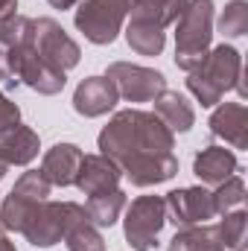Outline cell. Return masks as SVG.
I'll return each instance as SVG.
<instances>
[{"instance_id":"6","label":"cell","mask_w":248,"mask_h":251,"mask_svg":"<svg viewBox=\"0 0 248 251\" xmlns=\"http://www.w3.org/2000/svg\"><path fill=\"white\" fill-rule=\"evenodd\" d=\"M131 0H82L73 21L91 44H111L125 24Z\"/></svg>"},{"instance_id":"28","label":"cell","mask_w":248,"mask_h":251,"mask_svg":"<svg viewBox=\"0 0 248 251\" xmlns=\"http://www.w3.org/2000/svg\"><path fill=\"white\" fill-rule=\"evenodd\" d=\"M15 9H18V0H0V24L9 21L15 15Z\"/></svg>"},{"instance_id":"1","label":"cell","mask_w":248,"mask_h":251,"mask_svg":"<svg viewBox=\"0 0 248 251\" xmlns=\"http://www.w3.org/2000/svg\"><path fill=\"white\" fill-rule=\"evenodd\" d=\"M99 149L128 176L134 187L164 184L178 173V158L173 152L175 137L152 111H117L99 131Z\"/></svg>"},{"instance_id":"12","label":"cell","mask_w":248,"mask_h":251,"mask_svg":"<svg viewBox=\"0 0 248 251\" xmlns=\"http://www.w3.org/2000/svg\"><path fill=\"white\" fill-rule=\"evenodd\" d=\"M120 102V94L108 76H88L73 91V108L82 117H102Z\"/></svg>"},{"instance_id":"33","label":"cell","mask_w":248,"mask_h":251,"mask_svg":"<svg viewBox=\"0 0 248 251\" xmlns=\"http://www.w3.org/2000/svg\"><path fill=\"white\" fill-rule=\"evenodd\" d=\"M0 231H3V225H0Z\"/></svg>"},{"instance_id":"2","label":"cell","mask_w":248,"mask_h":251,"mask_svg":"<svg viewBox=\"0 0 248 251\" xmlns=\"http://www.w3.org/2000/svg\"><path fill=\"white\" fill-rule=\"evenodd\" d=\"M0 47L6 53L9 73L15 85H26L44 97L59 94L67 85V73L53 67L32 44V18L12 15L0 24Z\"/></svg>"},{"instance_id":"30","label":"cell","mask_w":248,"mask_h":251,"mask_svg":"<svg viewBox=\"0 0 248 251\" xmlns=\"http://www.w3.org/2000/svg\"><path fill=\"white\" fill-rule=\"evenodd\" d=\"M0 251H18V249H15V243L9 237H0Z\"/></svg>"},{"instance_id":"25","label":"cell","mask_w":248,"mask_h":251,"mask_svg":"<svg viewBox=\"0 0 248 251\" xmlns=\"http://www.w3.org/2000/svg\"><path fill=\"white\" fill-rule=\"evenodd\" d=\"M219 32L228 38H240L248 32V3L246 0H231L219 18Z\"/></svg>"},{"instance_id":"18","label":"cell","mask_w":248,"mask_h":251,"mask_svg":"<svg viewBox=\"0 0 248 251\" xmlns=\"http://www.w3.org/2000/svg\"><path fill=\"white\" fill-rule=\"evenodd\" d=\"M167 251H231L225 243V231L222 222L216 225H190L181 228L173 240Z\"/></svg>"},{"instance_id":"26","label":"cell","mask_w":248,"mask_h":251,"mask_svg":"<svg viewBox=\"0 0 248 251\" xmlns=\"http://www.w3.org/2000/svg\"><path fill=\"white\" fill-rule=\"evenodd\" d=\"M18 123H21V108L6 94H0V131L9 128V126H18Z\"/></svg>"},{"instance_id":"20","label":"cell","mask_w":248,"mask_h":251,"mask_svg":"<svg viewBox=\"0 0 248 251\" xmlns=\"http://www.w3.org/2000/svg\"><path fill=\"white\" fill-rule=\"evenodd\" d=\"M187 0H131V18L134 21H146L155 24L161 29H167L170 24L178 21V15L184 12Z\"/></svg>"},{"instance_id":"3","label":"cell","mask_w":248,"mask_h":251,"mask_svg":"<svg viewBox=\"0 0 248 251\" xmlns=\"http://www.w3.org/2000/svg\"><path fill=\"white\" fill-rule=\"evenodd\" d=\"M187 91L204 105H216L228 91H240V97H246V85H243V56L237 47L231 44H219L213 47L204 62L196 70L187 73Z\"/></svg>"},{"instance_id":"9","label":"cell","mask_w":248,"mask_h":251,"mask_svg":"<svg viewBox=\"0 0 248 251\" xmlns=\"http://www.w3.org/2000/svg\"><path fill=\"white\" fill-rule=\"evenodd\" d=\"M108 79L114 82L117 94L128 102H152L161 91H167V79L161 70L140 67L131 62L108 64Z\"/></svg>"},{"instance_id":"22","label":"cell","mask_w":248,"mask_h":251,"mask_svg":"<svg viewBox=\"0 0 248 251\" xmlns=\"http://www.w3.org/2000/svg\"><path fill=\"white\" fill-rule=\"evenodd\" d=\"M85 210H88V216L97 228H111L125 210V193L117 187L108 190V193H99V196H91Z\"/></svg>"},{"instance_id":"4","label":"cell","mask_w":248,"mask_h":251,"mask_svg":"<svg viewBox=\"0 0 248 251\" xmlns=\"http://www.w3.org/2000/svg\"><path fill=\"white\" fill-rule=\"evenodd\" d=\"M213 41V0H187L175 21V64L181 70H196L210 53Z\"/></svg>"},{"instance_id":"13","label":"cell","mask_w":248,"mask_h":251,"mask_svg":"<svg viewBox=\"0 0 248 251\" xmlns=\"http://www.w3.org/2000/svg\"><path fill=\"white\" fill-rule=\"evenodd\" d=\"M120 167L108 158V155H82L79 173H76V187L85 196H99L108 190L120 187Z\"/></svg>"},{"instance_id":"19","label":"cell","mask_w":248,"mask_h":251,"mask_svg":"<svg viewBox=\"0 0 248 251\" xmlns=\"http://www.w3.org/2000/svg\"><path fill=\"white\" fill-rule=\"evenodd\" d=\"M152 102H155V114L164 120V126L170 131H190L193 128L196 111L184 100V94H178V91H161Z\"/></svg>"},{"instance_id":"5","label":"cell","mask_w":248,"mask_h":251,"mask_svg":"<svg viewBox=\"0 0 248 251\" xmlns=\"http://www.w3.org/2000/svg\"><path fill=\"white\" fill-rule=\"evenodd\" d=\"M82 216H88V210L82 204H76V201H50V199H44L41 204H35V210L24 222L21 234L35 249H50V246L62 243L67 228Z\"/></svg>"},{"instance_id":"16","label":"cell","mask_w":248,"mask_h":251,"mask_svg":"<svg viewBox=\"0 0 248 251\" xmlns=\"http://www.w3.org/2000/svg\"><path fill=\"white\" fill-rule=\"evenodd\" d=\"M38 149H41V140L29 126L18 123L0 131V158L9 167H26L38 155Z\"/></svg>"},{"instance_id":"32","label":"cell","mask_w":248,"mask_h":251,"mask_svg":"<svg viewBox=\"0 0 248 251\" xmlns=\"http://www.w3.org/2000/svg\"><path fill=\"white\" fill-rule=\"evenodd\" d=\"M237 251H246V249H237Z\"/></svg>"},{"instance_id":"31","label":"cell","mask_w":248,"mask_h":251,"mask_svg":"<svg viewBox=\"0 0 248 251\" xmlns=\"http://www.w3.org/2000/svg\"><path fill=\"white\" fill-rule=\"evenodd\" d=\"M6 170H9V164H6V161H3V158H0V178H3V176H6Z\"/></svg>"},{"instance_id":"17","label":"cell","mask_w":248,"mask_h":251,"mask_svg":"<svg viewBox=\"0 0 248 251\" xmlns=\"http://www.w3.org/2000/svg\"><path fill=\"white\" fill-rule=\"evenodd\" d=\"M240 170V161L231 149L225 146H207L196 155L193 161V173L198 176L201 184H222L225 178H231Z\"/></svg>"},{"instance_id":"10","label":"cell","mask_w":248,"mask_h":251,"mask_svg":"<svg viewBox=\"0 0 248 251\" xmlns=\"http://www.w3.org/2000/svg\"><path fill=\"white\" fill-rule=\"evenodd\" d=\"M32 44L53 67H59L64 73L70 67H76L79 59H82L79 44L64 32L62 24H56L53 18H38V21L32 18Z\"/></svg>"},{"instance_id":"15","label":"cell","mask_w":248,"mask_h":251,"mask_svg":"<svg viewBox=\"0 0 248 251\" xmlns=\"http://www.w3.org/2000/svg\"><path fill=\"white\" fill-rule=\"evenodd\" d=\"M82 149L76 143H56L53 149H47L44 155V164H41V173L50 184L56 187H70L76 181V173H79V164H82Z\"/></svg>"},{"instance_id":"21","label":"cell","mask_w":248,"mask_h":251,"mask_svg":"<svg viewBox=\"0 0 248 251\" xmlns=\"http://www.w3.org/2000/svg\"><path fill=\"white\" fill-rule=\"evenodd\" d=\"M125 41L134 53L140 56H161L164 44H167V32L155 24H146V21H128L125 26Z\"/></svg>"},{"instance_id":"29","label":"cell","mask_w":248,"mask_h":251,"mask_svg":"<svg viewBox=\"0 0 248 251\" xmlns=\"http://www.w3.org/2000/svg\"><path fill=\"white\" fill-rule=\"evenodd\" d=\"M47 3H50L53 9H73L79 0H47Z\"/></svg>"},{"instance_id":"11","label":"cell","mask_w":248,"mask_h":251,"mask_svg":"<svg viewBox=\"0 0 248 251\" xmlns=\"http://www.w3.org/2000/svg\"><path fill=\"white\" fill-rule=\"evenodd\" d=\"M167 204V219L178 228H190V225H204L207 219L219 216L216 204H213V193L204 187H181L167 193L164 199Z\"/></svg>"},{"instance_id":"7","label":"cell","mask_w":248,"mask_h":251,"mask_svg":"<svg viewBox=\"0 0 248 251\" xmlns=\"http://www.w3.org/2000/svg\"><path fill=\"white\" fill-rule=\"evenodd\" d=\"M167 225V204L161 196H137L125 207V243L134 251H152L158 234Z\"/></svg>"},{"instance_id":"8","label":"cell","mask_w":248,"mask_h":251,"mask_svg":"<svg viewBox=\"0 0 248 251\" xmlns=\"http://www.w3.org/2000/svg\"><path fill=\"white\" fill-rule=\"evenodd\" d=\"M50 187H53V184L44 178L41 170L24 173V176L15 181L12 193L6 196V201L0 204V225H3L6 231H18V234H21V228H24V222L29 219V213L35 210V204H41V201L50 196Z\"/></svg>"},{"instance_id":"24","label":"cell","mask_w":248,"mask_h":251,"mask_svg":"<svg viewBox=\"0 0 248 251\" xmlns=\"http://www.w3.org/2000/svg\"><path fill=\"white\" fill-rule=\"evenodd\" d=\"M243 201H246V181L240 176L225 178L222 184H216V190H213L216 213H231V207H240Z\"/></svg>"},{"instance_id":"27","label":"cell","mask_w":248,"mask_h":251,"mask_svg":"<svg viewBox=\"0 0 248 251\" xmlns=\"http://www.w3.org/2000/svg\"><path fill=\"white\" fill-rule=\"evenodd\" d=\"M0 82H6L9 88H18V85L12 82V73H9V62H6V53H3V47H0Z\"/></svg>"},{"instance_id":"23","label":"cell","mask_w":248,"mask_h":251,"mask_svg":"<svg viewBox=\"0 0 248 251\" xmlns=\"http://www.w3.org/2000/svg\"><path fill=\"white\" fill-rule=\"evenodd\" d=\"M64 246H67V251H105V240L97 231V225L91 222V216H82L67 228Z\"/></svg>"},{"instance_id":"14","label":"cell","mask_w":248,"mask_h":251,"mask_svg":"<svg viewBox=\"0 0 248 251\" xmlns=\"http://www.w3.org/2000/svg\"><path fill=\"white\" fill-rule=\"evenodd\" d=\"M210 131L234 149H248V108L243 102H222L210 117Z\"/></svg>"}]
</instances>
